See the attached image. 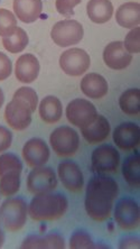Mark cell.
<instances>
[{
	"instance_id": "1",
	"label": "cell",
	"mask_w": 140,
	"mask_h": 249,
	"mask_svg": "<svg viewBox=\"0 0 140 249\" xmlns=\"http://www.w3.org/2000/svg\"><path fill=\"white\" fill-rule=\"evenodd\" d=\"M119 193V185L105 174L93 177L87 185L84 207L92 220L102 222L111 217L113 203Z\"/></svg>"
},
{
	"instance_id": "2",
	"label": "cell",
	"mask_w": 140,
	"mask_h": 249,
	"mask_svg": "<svg viewBox=\"0 0 140 249\" xmlns=\"http://www.w3.org/2000/svg\"><path fill=\"white\" fill-rule=\"evenodd\" d=\"M68 209L69 201L64 194H36L28 206V215L35 221H54L63 217Z\"/></svg>"
},
{
	"instance_id": "3",
	"label": "cell",
	"mask_w": 140,
	"mask_h": 249,
	"mask_svg": "<svg viewBox=\"0 0 140 249\" xmlns=\"http://www.w3.org/2000/svg\"><path fill=\"white\" fill-rule=\"evenodd\" d=\"M27 217L28 206L19 196H10L0 206V221L7 231H19L25 227Z\"/></svg>"
},
{
	"instance_id": "4",
	"label": "cell",
	"mask_w": 140,
	"mask_h": 249,
	"mask_svg": "<svg viewBox=\"0 0 140 249\" xmlns=\"http://www.w3.org/2000/svg\"><path fill=\"white\" fill-rule=\"evenodd\" d=\"M50 144L57 156H74L80 147L79 134L72 127H57L56 129L52 131L50 136Z\"/></svg>"
},
{
	"instance_id": "5",
	"label": "cell",
	"mask_w": 140,
	"mask_h": 249,
	"mask_svg": "<svg viewBox=\"0 0 140 249\" xmlns=\"http://www.w3.org/2000/svg\"><path fill=\"white\" fill-rule=\"evenodd\" d=\"M84 29L82 24L75 19H64L57 21L52 28L51 37L60 47H70L82 41Z\"/></svg>"
},
{
	"instance_id": "6",
	"label": "cell",
	"mask_w": 140,
	"mask_h": 249,
	"mask_svg": "<svg viewBox=\"0 0 140 249\" xmlns=\"http://www.w3.org/2000/svg\"><path fill=\"white\" fill-rule=\"evenodd\" d=\"M113 218L120 229L130 230L137 229L140 225V209L137 201L132 197H122L118 201Z\"/></svg>"
},
{
	"instance_id": "7",
	"label": "cell",
	"mask_w": 140,
	"mask_h": 249,
	"mask_svg": "<svg viewBox=\"0 0 140 249\" xmlns=\"http://www.w3.org/2000/svg\"><path fill=\"white\" fill-rule=\"evenodd\" d=\"M120 165V153L111 145H101L92 152V171L98 174L116 173Z\"/></svg>"
},
{
	"instance_id": "8",
	"label": "cell",
	"mask_w": 140,
	"mask_h": 249,
	"mask_svg": "<svg viewBox=\"0 0 140 249\" xmlns=\"http://www.w3.org/2000/svg\"><path fill=\"white\" fill-rule=\"evenodd\" d=\"M98 117L95 106L87 99L77 98L72 100L66 107V118L73 126L84 128L94 122Z\"/></svg>"
},
{
	"instance_id": "9",
	"label": "cell",
	"mask_w": 140,
	"mask_h": 249,
	"mask_svg": "<svg viewBox=\"0 0 140 249\" xmlns=\"http://www.w3.org/2000/svg\"><path fill=\"white\" fill-rule=\"evenodd\" d=\"M57 175L53 168L39 166L29 172L26 184L28 192L36 196L53 192L57 188Z\"/></svg>"
},
{
	"instance_id": "10",
	"label": "cell",
	"mask_w": 140,
	"mask_h": 249,
	"mask_svg": "<svg viewBox=\"0 0 140 249\" xmlns=\"http://www.w3.org/2000/svg\"><path fill=\"white\" fill-rule=\"evenodd\" d=\"M33 111L28 104L18 98H13L5 109V120L14 130L21 131L31 126Z\"/></svg>"
},
{
	"instance_id": "11",
	"label": "cell",
	"mask_w": 140,
	"mask_h": 249,
	"mask_svg": "<svg viewBox=\"0 0 140 249\" xmlns=\"http://www.w3.org/2000/svg\"><path fill=\"white\" fill-rule=\"evenodd\" d=\"M91 65V58L87 51L82 49L66 50L60 57V67L65 74L70 76L83 75Z\"/></svg>"
},
{
	"instance_id": "12",
	"label": "cell",
	"mask_w": 140,
	"mask_h": 249,
	"mask_svg": "<svg viewBox=\"0 0 140 249\" xmlns=\"http://www.w3.org/2000/svg\"><path fill=\"white\" fill-rule=\"evenodd\" d=\"M21 155L27 166L35 168L44 166L49 162L51 151L49 145L42 138H32L25 142Z\"/></svg>"
},
{
	"instance_id": "13",
	"label": "cell",
	"mask_w": 140,
	"mask_h": 249,
	"mask_svg": "<svg viewBox=\"0 0 140 249\" xmlns=\"http://www.w3.org/2000/svg\"><path fill=\"white\" fill-rule=\"evenodd\" d=\"M113 142L118 148L124 152H131L140 144V127L136 123H122L113 130Z\"/></svg>"
},
{
	"instance_id": "14",
	"label": "cell",
	"mask_w": 140,
	"mask_h": 249,
	"mask_svg": "<svg viewBox=\"0 0 140 249\" xmlns=\"http://www.w3.org/2000/svg\"><path fill=\"white\" fill-rule=\"evenodd\" d=\"M57 177L70 192H81L84 188V177L80 166L73 160H63L57 166Z\"/></svg>"
},
{
	"instance_id": "15",
	"label": "cell",
	"mask_w": 140,
	"mask_h": 249,
	"mask_svg": "<svg viewBox=\"0 0 140 249\" xmlns=\"http://www.w3.org/2000/svg\"><path fill=\"white\" fill-rule=\"evenodd\" d=\"M132 54L124 49L123 43L115 41L109 43L103 51V62L109 69L121 71L127 69L132 62Z\"/></svg>"
},
{
	"instance_id": "16",
	"label": "cell",
	"mask_w": 140,
	"mask_h": 249,
	"mask_svg": "<svg viewBox=\"0 0 140 249\" xmlns=\"http://www.w3.org/2000/svg\"><path fill=\"white\" fill-rule=\"evenodd\" d=\"M40 64L34 54L26 53L17 58L15 64V75L21 83H33L38 78Z\"/></svg>"
},
{
	"instance_id": "17",
	"label": "cell",
	"mask_w": 140,
	"mask_h": 249,
	"mask_svg": "<svg viewBox=\"0 0 140 249\" xmlns=\"http://www.w3.org/2000/svg\"><path fill=\"white\" fill-rule=\"evenodd\" d=\"M80 88L84 96L94 100L105 97L109 91L108 81L105 76L98 73H88L84 75L81 80Z\"/></svg>"
},
{
	"instance_id": "18",
	"label": "cell",
	"mask_w": 140,
	"mask_h": 249,
	"mask_svg": "<svg viewBox=\"0 0 140 249\" xmlns=\"http://www.w3.org/2000/svg\"><path fill=\"white\" fill-rule=\"evenodd\" d=\"M110 133H111L110 124L108 119L102 115H98L94 122L89 126L81 128V134L90 145L101 144L109 137Z\"/></svg>"
},
{
	"instance_id": "19",
	"label": "cell",
	"mask_w": 140,
	"mask_h": 249,
	"mask_svg": "<svg viewBox=\"0 0 140 249\" xmlns=\"http://www.w3.org/2000/svg\"><path fill=\"white\" fill-rule=\"evenodd\" d=\"M14 14L25 24L35 23L43 13L42 0H14Z\"/></svg>"
},
{
	"instance_id": "20",
	"label": "cell",
	"mask_w": 140,
	"mask_h": 249,
	"mask_svg": "<svg viewBox=\"0 0 140 249\" xmlns=\"http://www.w3.org/2000/svg\"><path fill=\"white\" fill-rule=\"evenodd\" d=\"M24 249H63L65 248V240L60 233L51 232L46 236L32 235L26 237L20 245Z\"/></svg>"
},
{
	"instance_id": "21",
	"label": "cell",
	"mask_w": 140,
	"mask_h": 249,
	"mask_svg": "<svg viewBox=\"0 0 140 249\" xmlns=\"http://www.w3.org/2000/svg\"><path fill=\"white\" fill-rule=\"evenodd\" d=\"M116 20L119 26L132 29L140 25V3L137 1L124 2L116 12Z\"/></svg>"
},
{
	"instance_id": "22",
	"label": "cell",
	"mask_w": 140,
	"mask_h": 249,
	"mask_svg": "<svg viewBox=\"0 0 140 249\" xmlns=\"http://www.w3.org/2000/svg\"><path fill=\"white\" fill-rule=\"evenodd\" d=\"M40 119L49 124L58 123L63 115V106L60 99L55 96H46L42 99L38 106Z\"/></svg>"
},
{
	"instance_id": "23",
	"label": "cell",
	"mask_w": 140,
	"mask_h": 249,
	"mask_svg": "<svg viewBox=\"0 0 140 249\" xmlns=\"http://www.w3.org/2000/svg\"><path fill=\"white\" fill-rule=\"evenodd\" d=\"M87 13L92 23L105 24L113 16V5L111 0H89Z\"/></svg>"
},
{
	"instance_id": "24",
	"label": "cell",
	"mask_w": 140,
	"mask_h": 249,
	"mask_svg": "<svg viewBox=\"0 0 140 249\" xmlns=\"http://www.w3.org/2000/svg\"><path fill=\"white\" fill-rule=\"evenodd\" d=\"M121 171L127 184L132 189L138 190L140 188V157L137 151L124 160Z\"/></svg>"
},
{
	"instance_id": "25",
	"label": "cell",
	"mask_w": 140,
	"mask_h": 249,
	"mask_svg": "<svg viewBox=\"0 0 140 249\" xmlns=\"http://www.w3.org/2000/svg\"><path fill=\"white\" fill-rule=\"evenodd\" d=\"M119 107L128 116L138 117L140 115V90L138 88L128 89L121 93Z\"/></svg>"
},
{
	"instance_id": "26",
	"label": "cell",
	"mask_w": 140,
	"mask_h": 249,
	"mask_svg": "<svg viewBox=\"0 0 140 249\" xmlns=\"http://www.w3.org/2000/svg\"><path fill=\"white\" fill-rule=\"evenodd\" d=\"M29 38L25 29L17 27L12 35L2 37V46L7 52L12 54L21 53L27 47Z\"/></svg>"
},
{
	"instance_id": "27",
	"label": "cell",
	"mask_w": 140,
	"mask_h": 249,
	"mask_svg": "<svg viewBox=\"0 0 140 249\" xmlns=\"http://www.w3.org/2000/svg\"><path fill=\"white\" fill-rule=\"evenodd\" d=\"M20 172H8L0 178V196H14L20 189Z\"/></svg>"
},
{
	"instance_id": "28",
	"label": "cell",
	"mask_w": 140,
	"mask_h": 249,
	"mask_svg": "<svg viewBox=\"0 0 140 249\" xmlns=\"http://www.w3.org/2000/svg\"><path fill=\"white\" fill-rule=\"evenodd\" d=\"M17 18L13 12L0 8V37L10 36L17 28Z\"/></svg>"
},
{
	"instance_id": "29",
	"label": "cell",
	"mask_w": 140,
	"mask_h": 249,
	"mask_svg": "<svg viewBox=\"0 0 140 249\" xmlns=\"http://www.w3.org/2000/svg\"><path fill=\"white\" fill-rule=\"evenodd\" d=\"M8 172H23V163L19 157L13 153H3L0 155V178Z\"/></svg>"
},
{
	"instance_id": "30",
	"label": "cell",
	"mask_w": 140,
	"mask_h": 249,
	"mask_svg": "<svg viewBox=\"0 0 140 249\" xmlns=\"http://www.w3.org/2000/svg\"><path fill=\"white\" fill-rule=\"evenodd\" d=\"M70 248L72 249H92L97 248V245L94 244L93 239L90 236L89 232L84 230H77L72 233L69 241Z\"/></svg>"
},
{
	"instance_id": "31",
	"label": "cell",
	"mask_w": 140,
	"mask_h": 249,
	"mask_svg": "<svg viewBox=\"0 0 140 249\" xmlns=\"http://www.w3.org/2000/svg\"><path fill=\"white\" fill-rule=\"evenodd\" d=\"M13 98H18L20 100L25 101L26 104L29 105L33 111H35L38 108V96L36 91L33 88L29 87H21L14 93Z\"/></svg>"
},
{
	"instance_id": "32",
	"label": "cell",
	"mask_w": 140,
	"mask_h": 249,
	"mask_svg": "<svg viewBox=\"0 0 140 249\" xmlns=\"http://www.w3.org/2000/svg\"><path fill=\"white\" fill-rule=\"evenodd\" d=\"M123 46L130 54L140 53V28L135 27L129 31L124 37Z\"/></svg>"
},
{
	"instance_id": "33",
	"label": "cell",
	"mask_w": 140,
	"mask_h": 249,
	"mask_svg": "<svg viewBox=\"0 0 140 249\" xmlns=\"http://www.w3.org/2000/svg\"><path fill=\"white\" fill-rule=\"evenodd\" d=\"M82 2V0H56L55 8L56 12L66 18L74 16V8Z\"/></svg>"
},
{
	"instance_id": "34",
	"label": "cell",
	"mask_w": 140,
	"mask_h": 249,
	"mask_svg": "<svg viewBox=\"0 0 140 249\" xmlns=\"http://www.w3.org/2000/svg\"><path fill=\"white\" fill-rule=\"evenodd\" d=\"M13 63L12 60L5 53L0 52V81H5L12 75Z\"/></svg>"
},
{
	"instance_id": "35",
	"label": "cell",
	"mask_w": 140,
	"mask_h": 249,
	"mask_svg": "<svg viewBox=\"0 0 140 249\" xmlns=\"http://www.w3.org/2000/svg\"><path fill=\"white\" fill-rule=\"evenodd\" d=\"M13 144V134L6 127L0 126V154L5 153Z\"/></svg>"
},
{
	"instance_id": "36",
	"label": "cell",
	"mask_w": 140,
	"mask_h": 249,
	"mask_svg": "<svg viewBox=\"0 0 140 249\" xmlns=\"http://www.w3.org/2000/svg\"><path fill=\"white\" fill-rule=\"evenodd\" d=\"M121 249H139L140 248V239L138 237H126L120 240L119 246Z\"/></svg>"
},
{
	"instance_id": "37",
	"label": "cell",
	"mask_w": 140,
	"mask_h": 249,
	"mask_svg": "<svg viewBox=\"0 0 140 249\" xmlns=\"http://www.w3.org/2000/svg\"><path fill=\"white\" fill-rule=\"evenodd\" d=\"M3 104H5V94H3V91L0 88V109L2 108Z\"/></svg>"
},
{
	"instance_id": "38",
	"label": "cell",
	"mask_w": 140,
	"mask_h": 249,
	"mask_svg": "<svg viewBox=\"0 0 140 249\" xmlns=\"http://www.w3.org/2000/svg\"><path fill=\"white\" fill-rule=\"evenodd\" d=\"M3 244H5V233H3L1 228H0V248L3 246Z\"/></svg>"
},
{
	"instance_id": "39",
	"label": "cell",
	"mask_w": 140,
	"mask_h": 249,
	"mask_svg": "<svg viewBox=\"0 0 140 249\" xmlns=\"http://www.w3.org/2000/svg\"><path fill=\"white\" fill-rule=\"evenodd\" d=\"M0 226H1V221H0Z\"/></svg>"
}]
</instances>
